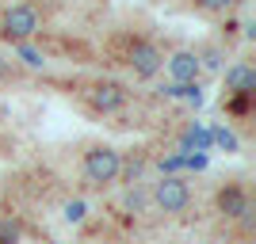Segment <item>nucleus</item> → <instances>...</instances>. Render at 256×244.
<instances>
[{
  "instance_id": "obj_10",
  "label": "nucleus",
  "mask_w": 256,
  "mask_h": 244,
  "mask_svg": "<svg viewBox=\"0 0 256 244\" xmlns=\"http://www.w3.org/2000/svg\"><path fill=\"white\" fill-rule=\"evenodd\" d=\"M160 96L164 99H184V103H192V107H203V88H199V80H188V84H164L160 88Z\"/></svg>"
},
{
  "instance_id": "obj_18",
  "label": "nucleus",
  "mask_w": 256,
  "mask_h": 244,
  "mask_svg": "<svg viewBox=\"0 0 256 244\" xmlns=\"http://www.w3.org/2000/svg\"><path fill=\"white\" fill-rule=\"evenodd\" d=\"M20 222L16 218H0V244H20Z\"/></svg>"
},
{
  "instance_id": "obj_19",
  "label": "nucleus",
  "mask_w": 256,
  "mask_h": 244,
  "mask_svg": "<svg viewBox=\"0 0 256 244\" xmlns=\"http://www.w3.org/2000/svg\"><path fill=\"white\" fill-rule=\"evenodd\" d=\"M157 164H160V172H164V176H176V172L184 168V153H176V157H160Z\"/></svg>"
},
{
  "instance_id": "obj_3",
  "label": "nucleus",
  "mask_w": 256,
  "mask_h": 244,
  "mask_svg": "<svg viewBox=\"0 0 256 244\" xmlns=\"http://www.w3.org/2000/svg\"><path fill=\"white\" fill-rule=\"evenodd\" d=\"M126 69L134 73V80H153L164 69V53L153 38H130L126 46Z\"/></svg>"
},
{
  "instance_id": "obj_12",
  "label": "nucleus",
  "mask_w": 256,
  "mask_h": 244,
  "mask_svg": "<svg viewBox=\"0 0 256 244\" xmlns=\"http://www.w3.org/2000/svg\"><path fill=\"white\" fill-rule=\"evenodd\" d=\"M195 57H199V69H206V73H222V46H218V42L195 50Z\"/></svg>"
},
{
  "instance_id": "obj_14",
  "label": "nucleus",
  "mask_w": 256,
  "mask_h": 244,
  "mask_svg": "<svg viewBox=\"0 0 256 244\" xmlns=\"http://www.w3.org/2000/svg\"><path fill=\"white\" fill-rule=\"evenodd\" d=\"M256 107V96H226V115L234 118H248Z\"/></svg>"
},
{
  "instance_id": "obj_13",
  "label": "nucleus",
  "mask_w": 256,
  "mask_h": 244,
  "mask_svg": "<svg viewBox=\"0 0 256 244\" xmlns=\"http://www.w3.org/2000/svg\"><path fill=\"white\" fill-rule=\"evenodd\" d=\"M210 145L214 149H226V153H237L241 149V141H237V134L230 126H214L210 130Z\"/></svg>"
},
{
  "instance_id": "obj_15",
  "label": "nucleus",
  "mask_w": 256,
  "mask_h": 244,
  "mask_svg": "<svg viewBox=\"0 0 256 244\" xmlns=\"http://www.w3.org/2000/svg\"><path fill=\"white\" fill-rule=\"evenodd\" d=\"M199 11H206V15H230V11L241 4V0H192Z\"/></svg>"
},
{
  "instance_id": "obj_17",
  "label": "nucleus",
  "mask_w": 256,
  "mask_h": 244,
  "mask_svg": "<svg viewBox=\"0 0 256 244\" xmlns=\"http://www.w3.org/2000/svg\"><path fill=\"white\" fill-rule=\"evenodd\" d=\"M62 214H65V222H69V225H80L88 218V206H84V199H69L62 206Z\"/></svg>"
},
{
  "instance_id": "obj_1",
  "label": "nucleus",
  "mask_w": 256,
  "mask_h": 244,
  "mask_svg": "<svg viewBox=\"0 0 256 244\" xmlns=\"http://www.w3.org/2000/svg\"><path fill=\"white\" fill-rule=\"evenodd\" d=\"M42 34V11L31 0H16L0 11V42H31Z\"/></svg>"
},
{
  "instance_id": "obj_9",
  "label": "nucleus",
  "mask_w": 256,
  "mask_h": 244,
  "mask_svg": "<svg viewBox=\"0 0 256 244\" xmlns=\"http://www.w3.org/2000/svg\"><path fill=\"white\" fill-rule=\"evenodd\" d=\"M12 53H16V61H20L23 69H31V73H42L46 65H50L46 50L34 42V38H31V42H16V46H12Z\"/></svg>"
},
{
  "instance_id": "obj_6",
  "label": "nucleus",
  "mask_w": 256,
  "mask_h": 244,
  "mask_svg": "<svg viewBox=\"0 0 256 244\" xmlns=\"http://www.w3.org/2000/svg\"><path fill=\"white\" fill-rule=\"evenodd\" d=\"M226 96H256V65L252 61H234L230 69H222Z\"/></svg>"
},
{
  "instance_id": "obj_5",
  "label": "nucleus",
  "mask_w": 256,
  "mask_h": 244,
  "mask_svg": "<svg viewBox=\"0 0 256 244\" xmlns=\"http://www.w3.org/2000/svg\"><path fill=\"white\" fill-rule=\"evenodd\" d=\"M153 202H157L164 214H184L192 206V187L180 180V176H160L153 183Z\"/></svg>"
},
{
  "instance_id": "obj_4",
  "label": "nucleus",
  "mask_w": 256,
  "mask_h": 244,
  "mask_svg": "<svg viewBox=\"0 0 256 244\" xmlns=\"http://www.w3.org/2000/svg\"><path fill=\"white\" fill-rule=\"evenodd\" d=\"M84 103L96 111V115H118L122 107L130 103V92L126 84H118V80H92L84 88Z\"/></svg>"
},
{
  "instance_id": "obj_2",
  "label": "nucleus",
  "mask_w": 256,
  "mask_h": 244,
  "mask_svg": "<svg viewBox=\"0 0 256 244\" xmlns=\"http://www.w3.org/2000/svg\"><path fill=\"white\" fill-rule=\"evenodd\" d=\"M122 172V153L111 145H92L84 153V180L92 187H111Z\"/></svg>"
},
{
  "instance_id": "obj_16",
  "label": "nucleus",
  "mask_w": 256,
  "mask_h": 244,
  "mask_svg": "<svg viewBox=\"0 0 256 244\" xmlns=\"http://www.w3.org/2000/svg\"><path fill=\"white\" fill-rule=\"evenodd\" d=\"M122 206H126L130 214H142L146 206H150V195H146L138 183H134V187H126V199H122Z\"/></svg>"
},
{
  "instance_id": "obj_8",
  "label": "nucleus",
  "mask_w": 256,
  "mask_h": 244,
  "mask_svg": "<svg viewBox=\"0 0 256 244\" xmlns=\"http://www.w3.org/2000/svg\"><path fill=\"white\" fill-rule=\"evenodd\" d=\"M214 206H218V214H226L230 222H237V218H241V214H245L252 202H248V191H245V187L226 183L222 191H218V199H214Z\"/></svg>"
},
{
  "instance_id": "obj_21",
  "label": "nucleus",
  "mask_w": 256,
  "mask_h": 244,
  "mask_svg": "<svg viewBox=\"0 0 256 244\" xmlns=\"http://www.w3.org/2000/svg\"><path fill=\"white\" fill-rule=\"evenodd\" d=\"M8 73H12V65H4V57H0V80H4Z\"/></svg>"
},
{
  "instance_id": "obj_20",
  "label": "nucleus",
  "mask_w": 256,
  "mask_h": 244,
  "mask_svg": "<svg viewBox=\"0 0 256 244\" xmlns=\"http://www.w3.org/2000/svg\"><path fill=\"white\" fill-rule=\"evenodd\" d=\"M237 31H241V23L226 15V23H222V42H234V38H237Z\"/></svg>"
},
{
  "instance_id": "obj_7",
  "label": "nucleus",
  "mask_w": 256,
  "mask_h": 244,
  "mask_svg": "<svg viewBox=\"0 0 256 244\" xmlns=\"http://www.w3.org/2000/svg\"><path fill=\"white\" fill-rule=\"evenodd\" d=\"M164 69H168V80L172 84H188V80H199V57H195V50H172L168 57H164Z\"/></svg>"
},
{
  "instance_id": "obj_11",
  "label": "nucleus",
  "mask_w": 256,
  "mask_h": 244,
  "mask_svg": "<svg viewBox=\"0 0 256 244\" xmlns=\"http://www.w3.org/2000/svg\"><path fill=\"white\" fill-rule=\"evenodd\" d=\"M118 176L126 180V187L142 183V176H146V157H138V153H130V157H122V172H118Z\"/></svg>"
}]
</instances>
